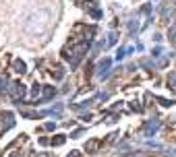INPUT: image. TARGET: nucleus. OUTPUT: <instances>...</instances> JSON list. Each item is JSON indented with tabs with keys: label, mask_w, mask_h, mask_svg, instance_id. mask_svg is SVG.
<instances>
[{
	"label": "nucleus",
	"mask_w": 176,
	"mask_h": 157,
	"mask_svg": "<svg viewBox=\"0 0 176 157\" xmlns=\"http://www.w3.org/2000/svg\"><path fill=\"white\" fill-rule=\"evenodd\" d=\"M8 91H10V95H13L15 99H21V97L25 95V85H21V83H13Z\"/></svg>",
	"instance_id": "f257e3e1"
},
{
	"label": "nucleus",
	"mask_w": 176,
	"mask_h": 157,
	"mask_svg": "<svg viewBox=\"0 0 176 157\" xmlns=\"http://www.w3.org/2000/svg\"><path fill=\"white\" fill-rule=\"evenodd\" d=\"M13 68H15V73L23 75V73H25V62H21V60H15V62H13Z\"/></svg>",
	"instance_id": "f03ea898"
},
{
	"label": "nucleus",
	"mask_w": 176,
	"mask_h": 157,
	"mask_svg": "<svg viewBox=\"0 0 176 157\" xmlns=\"http://www.w3.org/2000/svg\"><path fill=\"white\" fill-rule=\"evenodd\" d=\"M97 147H99V141H89V143H87V151H89V153L97 151Z\"/></svg>",
	"instance_id": "7ed1b4c3"
},
{
	"label": "nucleus",
	"mask_w": 176,
	"mask_h": 157,
	"mask_svg": "<svg viewBox=\"0 0 176 157\" xmlns=\"http://www.w3.org/2000/svg\"><path fill=\"white\" fill-rule=\"evenodd\" d=\"M52 95H54V87H46V89H44V97H46V99H50Z\"/></svg>",
	"instance_id": "20e7f679"
},
{
	"label": "nucleus",
	"mask_w": 176,
	"mask_h": 157,
	"mask_svg": "<svg viewBox=\"0 0 176 157\" xmlns=\"http://www.w3.org/2000/svg\"><path fill=\"white\" fill-rule=\"evenodd\" d=\"M64 143V136H56V139H52V145H62Z\"/></svg>",
	"instance_id": "39448f33"
},
{
	"label": "nucleus",
	"mask_w": 176,
	"mask_h": 157,
	"mask_svg": "<svg viewBox=\"0 0 176 157\" xmlns=\"http://www.w3.org/2000/svg\"><path fill=\"white\" fill-rule=\"evenodd\" d=\"M110 66V60L106 58V60H102V64H99V70H104V68H108Z\"/></svg>",
	"instance_id": "423d86ee"
},
{
	"label": "nucleus",
	"mask_w": 176,
	"mask_h": 157,
	"mask_svg": "<svg viewBox=\"0 0 176 157\" xmlns=\"http://www.w3.org/2000/svg\"><path fill=\"white\" fill-rule=\"evenodd\" d=\"M40 95V85H35L33 89H31V97H38Z\"/></svg>",
	"instance_id": "0eeeda50"
},
{
	"label": "nucleus",
	"mask_w": 176,
	"mask_h": 157,
	"mask_svg": "<svg viewBox=\"0 0 176 157\" xmlns=\"http://www.w3.org/2000/svg\"><path fill=\"white\" fill-rule=\"evenodd\" d=\"M54 77H56V78H62V70H60V68H56V73H54Z\"/></svg>",
	"instance_id": "6e6552de"
},
{
	"label": "nucleus",
	"mask_w": 176,
	"mask_h": 157,
	"mask_svg": "<svg viewBox=\"0 0 176 157\" xmlns=\"http://www.w3.org/2000/svg\"><path fill=\"white\" fill-rule=\"evenodd\" d=\"M68 157H79V153H77V151H73V155H68Z\"/></svg>",
	"instance_id": "1a4fd4ad"
},
{
	"label": "nucleus",
	"mask_w": 176,
	"mask_h": 157,
	"mask_svg": "<svg viewBox=\"0 0 176 157\" xmlns=\"http://www.w3.org/2000/svg\"><path fill=\"white\" fill-rule=\"evenodd\" d=\"M2 85H4V78H0V87H2Z\"/></svg>",
	"instance_id": "9d476101"
}]
</instances>
